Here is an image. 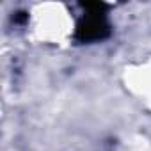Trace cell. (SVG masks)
Here are the masks:
<instances>
[{"label":"cell","mask_w":151,"mask_h":151,"mask_svg":"<svg viewBox=\"0 0 151 151\" xmlns=\"http://www.w3.org/2000/svg\"><path fill=\"white\" fill-rule=\"evenodd\" d=\"M110 34V25L105 18L103 13H93L87 11V14L78 22L75 37L80 43H91V41H101L109 37Z\"/></svg>","instance_id":"cell-1"}]
</instances>
